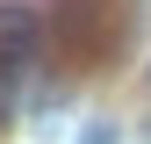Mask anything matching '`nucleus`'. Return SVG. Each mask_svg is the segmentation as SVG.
Returning <instances> with one entry per match:
<instances>
[{"instance_id":"obj_1","label":"nucleus","mask_w":151,"mask_h":144,"mask_svg":"<svg viewBox=\"0 0 151 144\" xmlns=\"http://www.w3.org/2000/svg\"><path fill=\"white\" fill-rule=\"evenodd\" d=\"M36 50H43V22H36V7L0 0V115H7V86L36 65Z\"/></svg>"}]
</instances>
